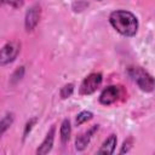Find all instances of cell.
Wrapping results in <instances>:
<instances>
[{
	"label": "cell",
	"instance_id": "6da1fadb",
	"mask_svg": "<svg viewBox=\"0 0 155 155\" xmlns=\"http://www.w3.org/2000/svg\"><path fill=\"white\" fill-rule=\"evenodd\" d=\"M109 23L111 27L124 36H133L138 30L137 17L126 10L113 11L109 16Z\"/></svg>",
	"mask_w": 155,
	"mask_h": 155
},
{
	"label": "cell",
	"instance_id": "7a4b0ae2",
	"mask_svg": "<svg viewBox=\"0 0 155 155\" xmlns=\"http://www.w3.org/2000/svg\"><path fill=\"white\" fill-rule=\"evenodd\" d=\"M128 75L137 84V86L144 92H151L154 88V79L153 76L144 70L142 67H130Z\"/></svg>",
	"mask_w": 155,
	"mask_h": 155
},
{
	"label": "cell",
	"instance_id": "3957f363",
	"mask_svg": "<svg viewBox=\"0 0 155 155\" xmlns=\"http://www.w3.org/2000/svg\"><path fill=\"white\" fill-rule=\"evenodd\" d=\"M21 51V44L18 41H10L0 50V67L12 63Z\"/></svg>",
	"mask_w": 155,
	"mask_h": 155
},
{
	"label": "cell",
	"instance_id": "277c9868",
	"mask_svg": "<svg viewBox=\"0 0 155 155\" xmlns=\"http://www.w3.org/2000/svg\"><path fill=\"white\" fill-rule=\"evenodd\" d=\"M102 80H103V75L101 73H91L82 80L80 85V94L82 96L92 94L101 86Z\"/></svg>",
	"mask_w": 155,
	"mask_h": 155
},
{
	"label": "cell",
	"instance_id": "5b68a950",
	"mask_svg": "<svg viewBox=\"0 0 155 155\" xmlns=\"http://www.w3.org/2000/svg\"><path fill=\"white\" fill-rule=\"evenodd\" d=\"M41 17V7L35 4L33 6H30L24 16V27L27 31H33L35 29V27L38 25L39 21Z\"/></svg>",
	"mask_w": 155,
	"mask_h": 155
},
{
	"label": "cell",
	"instance_id": "8992f818",
	"mask_svg": "<svg viewBox=\"0 0 155 155\" xmlns=\"http://www.w3.org/2000/svg\"><path fill=\"white\" fill-rule=\"evenodd\" d=\"M121 97V87L120 86H107L99 94V103L103 105H110L119 101Z\"/></svg>",
	"mask_w": 155,
	"mask_h": 155
},
{
	"label": "cell",
	"instance_id": "52a82bcc",
	"mask_svg": "<svg viewBox=\"0 0 155 155\" xmlns=\"http://www.w3.org/2000/svg\"><path fill=\"white\" fill-rule=\"evenodd\" d=\"M97 130H98V125H93V126H91L88 130H86L85 132L80 133V134L76 137V139H75V149H76L78 151L85 150L86 147L88 145L90 140L92 139L94 132H96Z\"/></svg>",
	"mask_w": 155,
	"mask_h": 155
},
{
	"label": "cell",
	"instance_id": "ba28073f",
	"mask_svg": "<svg viewBox=\"0 0 155 155\" xmlns=\"http://www.w3.org/2000/svg\"><path fill=\"white\" fill-rule=\"evenodd\" d=\"M54 134H56V126L53 125L48 130V132H47L46 137L44 138V140L41 142V144L38 147V149H36L38 155H45L51 151V149L53 147V142H54Z\"/></svg>",
	"mask_w": 155,
	"mask_h": 155
},
{
	"label": "cell",
	"instance_id": "9c48e42d",
	"mask_svg": "<svg viewBox=\"0 0 155 155\" xmlns=\"http://www.w3.org/2000/svg\"><path fill=\"white\" fill-rule=\"evenodd\" d=\"M116 143H117V137L116 134H110L101 145V148L98 149V154H105V155H110L115 151L116 148Z\"/></svg>",
	"mask_w": 155,
	"mask_h": 155
},
{
	"label": "cell",
	"instance_id": "30bf717a",
	"mask_svg": "<svg viewBox=\"0 0 155 155\" xmlns=\"http://www.w3.org/2000/svg\"><path fill=\"white\" fill-rule=\"evenodd\" d=\"M70 133H71V125L69 119H64L61 124V128H59V136H61V142L62 144H67L69 138H70Z\"/></svg>",
	"mask_w": 155,
	"mask_h": 155
},
{
	"label": "cell",
	"instance_id": "8fae6325",
	"mask_svg": "<svg viewBox=\"0 0 155 155\" xmlns=\"http://www.w3.org/2000/svg\"><path fill=\"white\" fill-rule=\"evenodd\" d=\"M13 120H15V115L12 113H7L2 119H0V138L10 128V126L13 122Z\"/></svg>",
	"mask_w": 155,
	"mask_h": 155
},
{
	"label": "cell",
	"instance_id": "7c38bea8",
	"mask_svg": "<svg viewBox=\"0 0 155 155\" xmlns=\"http://www.w3.org/2000/svg\"><path fill=\"white\" fill-rule=\"evenodd\" d=\"M92 117H93V114H92L91 111L82 110V111H80V113L76 115L75 124H76V126H80V125H82V124H85V122L90 121Z\"/></svg>",
	"mask_w": 155,
	"mask_h": 155
},
{
	"label": "cell",
	"instance_id": "4fadbf2b",
	"mask_svg": "<svg viewBox=\"0 0 155 155\" xmlns=\"http://www.w3.org/2000/svg\"><path fill=\"white\" fill-rule=\"evenodd\" d=\"M24 76V67H18L11 75V79H10V82L11 84H17L19 80H22V78Z\"/></svg>",
	"mask_w": 155,
	"mask_h": 155
},
{
	"label": "cell",
	"instance_id": "5bb4252c",
	"mask_svg": "<svg viewBox=\"0 0 155 155\" xmlns=\"http://www.w3.org/2000/svg\"><path fill=\"white\" fill-rule=\"evenodd\" d=\"M73 92H74V85L73 84H67L61 88L59 94H61L62 99H67L73 94Z\"/></svg>",
	"mask_w": 155,
	"mask_h": 155
},
{
	"label": "cell",
	"instance_id": "9a60e30c",
	"mask_svg": "<svg viewBox=\"0 0 155 155\" xmlns=\"http://www.w3.org/2000/svg\"><path fill=\"white\" fill-rule=\"evenodd\" d=\"M24 4V0H0V5L2 6H10L13 8H19Z\"/></svg>",
	"mask_w": 155,
	"mask_h": 155
},
{
	"label": "cell",
	"instance_id": "2e32d148",
	"mask_svg": "<svg viewBox=\"0 0 155 155\" xmlns=\"http://www.w3.org/2000/svg\"><path fill=\"white\" fill-rule=\"evenodd\" d=\"M36 121H38V117H31V119H29V120L27 121V124H25V126H24V131H23V139H25V138L28 137V134H29L30 131L33 130V127H34V125L36 124Z\"/></svg>",
	"mask_w": 155,
	"mask_h": 155
},
{
	"label": "cell",
	"instance_id": "e0dca14e",
	"mask_svg": "<svg viewBox=\"0 0 155 155\" xmlns=\"http://www.w3.org/2000/svg\"><path fill=\"white\" fill-rule=\"evenodd\" d=\"M132 145H133V138H132V137H128L126 140H124V143H122L121 149H120V151H119V153H120V154L128 153V151L131 150Z\"/></svg>",
	"mask_w": 155,
	"mask_h": 155
},
{
	"label": "cell",
	"instance_id": "ac0fdd59",
	"mask_svg": "<svg viewBox=\"0 0 155 155\" xmlns=\"http://www.w3.org/2000/svg\"><path fill=\"white\" fill-rule=\"evenodd\" d=\"M87 6H88V2H86L85 0H78L73 4V10L75 12H80V11L85 10Z\"/></svg>",
	"mask_w": 155,
	"mask_h": 155
},
{
	"label": "cell",
	"instance_id": "d6986e66",
	"mask_svg": "<svg viewBox=\"0 0 155 155\" xmlns=\"http://www.w3.org/2000/svg\"><path fill=\"white\" fill-rule=\"evenodd\" d=\"M99 1H101V0H99Z\"/></svg>",
	"mask_w": 155,
	"mask_h": 155
}]
</instances>
